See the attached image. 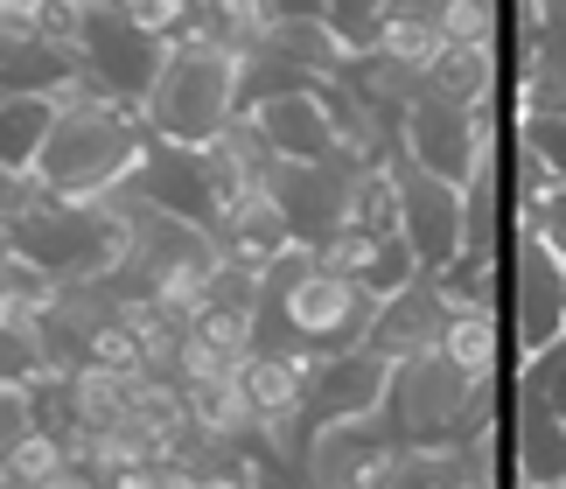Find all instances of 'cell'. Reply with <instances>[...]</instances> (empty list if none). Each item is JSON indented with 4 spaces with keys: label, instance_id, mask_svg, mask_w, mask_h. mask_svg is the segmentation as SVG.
Masks as SVG:
<instances>
[{
    "label": "cell",
    "instance_id": "d4e9b609",
    "mask_svg": "<svg viewBox=\"0 0 566 489\" xmlns=\"http://www.w3.org/2000/svg\"><path fill=\"white\" fill-rule=\"evenodd\" d=\"M517 392L538 398V406H553L566 419V343L538 350V357H525V371H517Z\"/></svg>",
    "mask_w": 566,
    "mask_h": 489
},
{
    "label": "cell",
    "instance_id": "cb8c5ba5",
    "mask_svg": "<svg viewBox=\"0 0 566 489\" xmlns=\"http://www.w3.org/2000/svg\"><path fill=\"white\" fill-rule=\"evenodd\" d=\"M517 154H532V162L566 189V119L559 113H517Z\"/></svg>",
    "mask_w": 566,
    "mask_h": 489
},
{
    "label": "cell",
    "instance_id": "603a6c76",
    "mask_svg": "<svg viewBox=\"0 0 566 489\" xmlns=\"http://www.w3.org/2000/svg\"><path fill=\"white\" fill-rule=\"evenodd\" d=\"M496 273L504 266L496 259H454V266H441V273H427L433 287H441V301L454 308V315H496Z\"/></svg>",
    "mask_w": 566,
    "mask_h": 489
},
{
    "label": "cell",
    "instance_id": "5b68a950",
    "mask_svg": "<svg viewBox=\"0 0 566 489\" xmlns=\"http://www.w3.org/2000/svg\"><path fill=\"white\" fill-rule=\"evenodd\" d=\"M399 154L412 168H427L433 183H454L469 189L475 175L496 162V113H469V105H448V98H412L406 133H399Z\"/></svg>",
    "mask_w": 566,
    "mask_h": 489
},
{
    "label": "cell",
    "instance_id": "9a60e30c",
    "mask_svg": "<svg viewBox=\"0 0 566 489\" xmlns=\"http://www.w3.org/2000/svg\"><path fill=\"white\" fill-rule=\"evenodd\" d=\"M511 482H532V489H559L566 482V419L538 398L511 392Z\"/></svg>",
    "mask_w": 566,
    "mask_h": 489
},
{
    "label": "cell",
    "instance_id": "4316f807",
    "mask_svg": "<svg viewBox=\"0 0 566 489\" xmlns=\"http://www.w3.org/2000/svg\"><path fill=\"white\" fill-rule=\"evenodd\" d=\"M35 427V406H29V385H0V469H8V455L21 448Z\"/></svg>",
    "mask_w": 566,
    "mask_h": 489
},
{
    "label": "cell",
    "instance_id": "6da1fadb",
    "mask_svg": "<svg viewBox=\"0 0 566 489\" xmlns=\"http://www.w3.org/2000/svg\"><path fill=\"white\" fill-rule=\"evenodd\" d=\"M147 154H155V133L134 105H71V113H56L35 189L50 204H105V196L134 189Z\"/></svg>",
    "mask_w": 566,
    "mask_h": 489
},
{
    "label": "cell",
    "instance_id": "d6986e66",
    "mask_svg": "<svg viewBox=\"0 0 566 489\" xmlns=\"http://www.w3.org/2000/svg\"><path fill=\"white\" fill-rule=\"evenodd\" d=\"M448 56V21L441 8H391V35H385V63L406 77H433V63Z\"/></svg>",
    "mask_w": 566,
    "mask_h": 489
},
{
    "label": "cell",
    "instance_id": "30bf717a",
    "mask_svg": "<svg viewBox=\"0 0 566 489\" xmlns=\"http://www.w3.org/2000/svg\"><path fill=\"white\" fill-rule=\"evenodd\" d=\"M511 329L525 357L566 343V266L532 231H511Z\"/></svg>",
    "mask_w": 566,
    "mask_h": 489
},
{
    "label": "cell",
    "instance_id": "7a4b0ae2",
    "mask_svg": "<svg viewBox=\"0 0 566 489\" xmlns=\"http://www.w3.org/2000/svg\"><path fill=\"white\" fill-rule=\"evenodd\" d=\"M147 133L161 147H182V154H210L224 133L245 119V77H238V56L217 50V42L189 35L161 56V77L140 105Z\"/></svg>",
    "mask_w": 566,
    "mask_h": 489
},
{
    "label": "cell",
    "instance_id": "277c9868",
    "mask_svg": "<svg viewBox=\"0 0 566 489\" xmlns=\"http://www.w3.org/2000/svg\"><path fill=\"white\" fill-rule=\"evenodd\" d=\"M496 377H469L454 371L441 350L412 364H391V392H385V419L399 434V448H448L475 427H496Z\"/></svg>",
    "mask_w": 566,
    "mask_h": 489
},
{
    "label": "cell",
    "instance_id": "44dd1931",
    "mask_svg": "<svg viewBox=\"0 0 566 489\" xmlns=\"http://www.w3.org/2000/svg\"><path fill=\"white\" fill-rule=\"evenodd\" d=\"M496 196H504V162H490L462 189V204H469V259H496V266H504V210H496Z\"/></svg>",
    "mask_w": 566,
    "mask_h": 489
},
{
    "label": "cell",
    "instance_id": "8fae6325",
    "mask_svg": "<svg viewBox=\"0 0 566 489\" xmlns=\"http://www.w3.org/2000/svg\"><path fill=\"white\" fill-rule=\"evenodd\" d=\"M322 92H329V84H322ZM322 92L266 98V105H252V113H245V119L259 126V141L273 147V162H287V168H322V162H336V154H350Z\"/></svg>",
    "mask_w": 566,
    "mask_h": 489
},
{
    "label": "cell",
    "instance_id": "2e32d148",
    "mask_svg": "<svg viewBox=\"0 0 566 489\" xmlns=\"http://www.w3.org/2000/svg\"><path fill=\"white\" fill-rule=\"evenodd\" d=\"M50 133H56V98H0V175L35 183Z\"/></svg>",
    "mask_w": 566,
    "mask_h": 489
},
{
    "label": "cell",
    "instance_id": "5bb4252c",
    "mask_svg": "<svg viewBox=\"0 0 566 489\" xmlns=\"http://www.w3.org/2000/svg\"><path fill=\"white\" fill-rule=\"evenodd\" d=\"M448 322H454V308L441 301V287L420 273V280L406 287V294L378 301V322H371V343H364V350H378L385 364L433 357V350H441V336H448Z\"/></svg>",
    "mask_w": 566,
    "mask_h": 489
},
{
    "label": "cell",
    "instance_id": "e0dca14e",
    "mask_svg": "<svg viewBox=\"0 0 566 489\" xmlns=\"http://www.w3.org/2000/svg\"><path fill=\"white\" fill-rule=\"evenodd\" d=\"M56 301H63V287L50 273H35L29 259H0V336H42Z\"/></svg>",
    "mask_w": 566,
    "mask_h": 489
},
{
    "label": "cell",
    "instance_id": "7402d4cb",
    "mask_svg": "<svg viewBox=\"0 0 566 489\" xmlns=\"http://www.w3.org/2000/svg\"><path fill=\"white\" fill-rule=\"evenodd\" d=\"M441 357L469 377H496V357H504V329L496 315H454L448 336H441Z\"/></svg>",
    "mask_w": 566,
    "mask_h": 489
},
{
    "label": "cell",
    "instance_id": "484cf974",
    "mask_svg": "<svg viewBox=\"0 0 566 489\" xmlns=\"http://www.w3.org/2000/svg\"><path fill=\"white\" fill-rule=\"evenodd\" d=\"M517 231H532V238L566 266V189H553L546 204H532V210H517Z\"/></svg>",
    "mask_w": 566,
    "mask_h": 489
},
{
    "label": "cell",
    "instance_id": "7c38bea8",
    "mask_svg": "<svg viewBox=\"0 0 566 489\" xmlns=\"http://www.w3.org/2000/svg\"><path fill=\"white\" fill-rule=\"evenodd\" d=\"M517 50V113H559L566 119V8H511Z\"/></svg>",
    "mask_w": 566,
    "mask_h": 489
},
{
    "label": "cell",
    "instance_id": "8992f818",
    "mask_svg": "<svg viewBox=\"0 0 566 489\" xmlns=\"http://www.w3.org/2000/svg\"><path fill=\"white\" fill-rule=\"evenodd\" d=\"M161 42L134 21V8H84L77 21V63H84V77H98L105 92H113L119 105H147V92H155V77H161Z\"/></svg>",
    "mask_w": 566,
    "mask_h": 489
},
{
    "label": "cell",
    "instance_id": "3957f363",
    "mask_svg": "<svg viewBox=\"0 0 566 489\" xmlns=\"http://www.w3.org/2000/svg\"><path fill=\"white\" fill-rule=\"evenodd\" d=\"M8 245H14V259H29L56 287H98L126 266L119 196H105V204H50V196H35L8 225Z\"/></svg>",
    "mask_w": 566,
    "mask_h": 489
},
{
    "label": "cell",
    "instance_id": "52a82bcc",
    "mask_svg": "<svg viewBox=\"0 0 566 489\" xmlns=\"http://www.w3.org/2000/svg\"><path fill=\"white\" fill-rule=\"evenodd\" d=\"M391 183H399V238L420 259V273H441L469 252V204L454 183H433L427 168H412L406 154H391Z\"/></svg>",
    "mask_w": 566,
    "mask_h": 489
},
{
    "label": "cell",
    "instance_id": "4fadbf2b",
    "mask_svg": "<svg viewBox=\"0 0 566 489\" xmlns=\"http://www.w3.org/2000/svg\"><path fill=\"white\" fill-rule=\"evenodd\" d=\"M385 392H391V364L378 350H343V357H322L315 364V392H308V419L301 427H336V419H371L385 413Z\"/></svg>",
    "mask_w": 566,
    "mask_h": 489
},
{
    "label": "cell",
    "instance_id": "ba28073f",
    "mask_svg": "<svg viewBox=\"0 0 566 489\" xmlns=\"http://www.w3.org/2000/svg\"><path fill=\"white\" fill-rule=\"evenodd\" d=\"M399 455L406 448H399V434H391V419L371 413V419L315 427L301 469H308V489H385L391 469H399Z\"/></svg>",
    "mask_w": 566,
    "mask_h": 489
},
{
    "label": "cell",
    "instance_id": "9c48e42d",
    "mask_svg": "<svg viewBox=\"0 0 566 489\" xmlns=\"http://www.w3.org/2000/svg\"><path fill=\"white\" fill-rule=\"evenodd\" d=\"M77 71L71 42L42 35L35 0H0V98H56Z\"/></svg>",
    "mask_w": 566,
    "mask_h": 489
},
{
    "label": "cell",
    "instance_id": "ffe728a7",
    "mask_svg": "<svg viewBox=\"0 0 566 489\" xmlns=\"http://www.w3.org/2000/svg\"><path fill=\"white\" fill-rule=\"evenodd\" d=\"M322 35L336 42L343 63H371V56H385L391 8H371V0H336V8H322Z\"/></svg>",
    "mask_w": 566,
    "mask_h": 489
},
{
    "label": "cell",
    "instance_id": "ac0fdd59",
    "mask_svg": "<svg viewBox=\"0 0 566 489\" xmlns=\"http://www.w3.org/2000/svg\"><path fill=\"white\" fill-rule=\"evenodd\" d=\"M63 392H71V427H84V434H113L134 419V377H119V371L84 364L63 377Z\"/></svg>",
    "mask_w": 566,
    "mask_h": 489
},
{
    "label": "cell",
    "instance_id": "83f0119b",
    "mask_svg": "<svg viewBox=\"0 0 566 489\" xmlns=\"http://www.w3.org/2000/svg\"><path fill=\"white\" fill-rule=\"evenodd\" d=\"M511 489H532V482H511ZM559 489H566V482H559Z\"/></svg>",
    "mask_w": 566,
    "mask_h": 489
}]
</instances>
